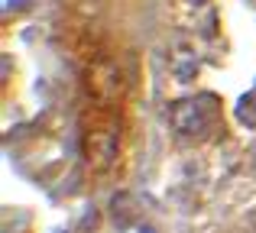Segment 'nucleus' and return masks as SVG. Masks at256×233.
<instances>
[{
    "label": "nucleus",
    "instance_id": "obj_1",
    "mask_svg": "<svg viewBox=\"0 0 256 233\" xmlns=\"http://www.w3.org/2000/svg\"><path fill=\"white\" fill-rule=\"evenodd\" d=\"M82 152L91 172H107L114 169L120 156V123L117 120H98L84 130L82 136Z\"/></svg>",
    "mask_w": 256,
    "mask_h": 233
},
{
    "label": "nucleus",
    "instance_id": "obj_5",
    "mask_svg": "<svg viewBox=\"0 0 256 233\" xmlns=\"http://www.w3.org/2000/svg\"><path fill=\"white\" fill-rule=\"evenodd\" d=\"M237 120L244 126H250V130H256V91H250V94L240 97L237 104Z\"/></svg>",
    "mask_w": 256,
    "mask_h": 233
},
{
    "label": "nucleus",
    "instance_id": "obj_6",
    "mask_svg": "<svg viewBox=\"0 0 256 233\" xmlns=\"http://www.w3.org/2000/svg\"><path fill=\"white\" fill-rule=\"evenodd\" d=\"M185 3H188V6H204L208 0H185Z\"/></svg>",
    "mask_w": 256,
    "mask_h": 233
},
{
    "label": "nucleus",
    "instance_id": "obj_3",
    "mask_svg": "<svg viewBox=\"0 0 256 233\" xmlns=\"http://www.w3.org/2000/svg\"><path fill=\"white\" fill-rule=\"evenodd\" d=\"M211 120H214V104L208 97H182L169 110V123L178 136H198L211 126Z\"/></svg>",
    "mask_w": 256,
    "mask_h": 233
},
{
    "label": "nucleus",
    "instance_id": "obj_4",
    "mask_svg": "<svg viewBox=\"0 0 256 233\" xmlns=\"http://www.w3.org/2000/svg\"><path fill=\"white\" fill-rule=\"evenodd\" d=\"M169 65H172V75L178 78V81H192V78L198 75V68H201V55H198V49H194L192 42L178 39V42L172 45Z\"/></svg>",
    "mask_w": 256,
    "mask_h": 233
},
{
    "label": "nucleus",
    "instance_id": "obj_2",
    "mask_svg": "<svg viewBox=\"0 0 256 233\" xmlns=\"http://www.w3.org/2000/svg\"><path fill=\"white\" fill-rule=\"evenodd\" d=\"M84 88L94 101L100 104H114L120 94H124V75H120L117 62L107 55H98L88 62L84 68Z\"/></svg>",
    "mask_w": 256,
    "mask_h": 233
}]
</instances>
